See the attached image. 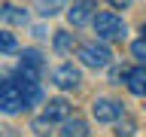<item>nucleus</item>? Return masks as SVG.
Masks as SVG:
<instances>
[{
    "mask_svg": "<svg viewBox=\"0 0 146 137\" xmlns=\"http://www.w3.org/2000/svg\"><path fill=\"white\" fill-rule=\"evenodd\" d=\"M79 61L85 64V67H91V70H104V67L113 61V52L104 46V40H100V43H82L79 46Z\"/></svg>",
    "mask_w": 146,
    "mask_h": 137,
    "instance_id": "obj_3",
    "label": "nucleus"
},
{
    "mask_svg": "<svg viewBox=\"0 0 146 137\" xmlns=\"http://www.w3.org/2000/svg\"><path fill=\"white\" fill-rule=\"evenodd\" d=\"M58 137H88V125L82 119H67L61 125V134Z\"/></svg>",
    "mask_w": 146,
    "mask_h": 137,
    "instance_id": "obj_10",
    "label": "nucleus"
},
{
    "mask_svg": "<svg viewBox=\"0 0 146 137\" xmlns=\"http://www.w3.org/2000/svg\"><path fill=\"white\" fill-rule=\"evenodd\" d=\"M3 137H15V128H3Z\"/></svg>",
    "mask_w": 146,
    "mask_h": 137,
    "instance_id": "obj_19",
    "label": "nucleus"
},
{
    "mask_svg": "<svg viewBox=\"0 0 146 137\" xmlns=\"http://www.w3.org/2000/svg\"><path fill=\"white\" fill-rule=\"evenodd\" d=\"M55 125V122H49V119H34V125H31V128H34V131H36V137H46V134H49V128H52Z\"/></svg>",
    "mask_w": 146,
    "mask_h": 137,
    "instance_id": "obj_17",
    "label": "nucleus"
},
{
    "mask_svg": "<svg viewBox=\"0 0 146 137\" xmlns=\"http://www.w3.org/2000/svg\"><path fill=\"white\" fill-rule=\"evenodd\" d=\"M52 82L58 88H64V91H73V88H79L82 73H79V67H73V64H61V67L52 70Z\"/></svg>",
    "mask_w": 146,
    "mask_h": 137,
    "instance_id": "obj_6",
    "label": "nucleus"
},
{
    "mask_svg": "<svg viewBox=\"0 0 146 137\" xmlns=\"http://www.w3.org/2000/svg\"><path fill=\"white\" fill-rule=\"evenodd\" d=\"M21 61L31 64V67H40V70H46V61H43V55L36 52V49H21Z\"/></svg>",
    "mask_w": 146,
    "mask_h": 137,
    "instance_id": "obj_12",
    "label": "nucleus"
},
{
    "mask_svg": "<svg viewBox=\"0 0 146 137\" xmlns=\"http://www.w3.org/2000/svg\"><path fill=\"white\" fill-rule=\"evenodd\" d=\"M125 85L131 94H137V98H146V64H137V67H131L125 76Z\"/></svg>",
    "mask_w": 146,
    "mask_h": 137,
    "instance_id": "obj_7",
    "label": "nucleus"
},
{
    "mask_svg": "<svg viewBox=\"0 0 146 137\" xmlns=\"http://www.w3.org/2000/svg\"><path fill=\"white\" fill-rule=\"evenodd\" d=\"M0 110L6 113V116H15L21 110H27V100H25V91H21V82L18 79H3L0 85Z\"/></svg>",
    "mask_w": 146,
    "mask_h": 137,
    "instance_id": "obj_2",
    "label": "nucleus"
},
{
    "mask_svg": "<svg viewBox=\"0 0 146 137\" xmlns=\"http://www.w3.org/2000/svg\"><path fill=\"white\" fill-rule=\"evenodd\" d=\"M98 18V3L94 0H73V6L67 9V21L73 27H82Z\"/></svg>",
    "mask_w": 146,
    "mask_h": 137,
    "instance_id": "obj_5",
    "label": "nucleus"
},
{
    "mask_svg": "<svg viewBox=\"0 0 146 137\" xmlns=\"http://www.w3.org/2000/svg\"><path fill=\"white\" fill-rule=\"evenodd\" d=\"M0 18H3L6 25H27V12L12 6V3H3V6H0Z\"/></svg>",
    "mask_w": 146,
    "mask_h": 137,
    "instance_id": "obj_9",
    "label": "nucleus"
},
{
    "mask_svg": "<svg viewBox=\"0 0 146 137\" xmlns=\"http://www.w3.org/2000/svg\"><path fill=\"white\" fill-rule=\"evenodd\" d=\"M58 9H61V0H40L36 3V12L40 15H55Z\"/></svg>",
    "mask_w": 146,
    "mask_h": 137,
    "instance_id": "obj_13",
    "label": "nucleus"
},
{
    "mask_svg": "<svg viewBox=\"0 0 146 137\" xmlns=\"http://www.w3.org/2000/svg\"><path fill=\"white\" fill-rule=\"evenodd\" d=\"M131 55H134L140 64H146V37H140V40L131 43Z\"/></svg>",
    "mask_w": 146,
    "mask_h": 137,
    "instance_id": "obj_14",
    "label": "nucleus"
},
{
    "mask_svg": "<svg viewBox=\"0 0 146 137\" xmlns=\"http://www.w3.org/2000/svg\"><path fill=\"white\" fill-rule=\"evenodd\" d=\"M116 134H119V137H131V134H134V122L122 116V119L116 122Z\"/></svg>",
    "mask_w": 146,
    "mask_h": 137,
    "instance_id": "obj_15",
    "label": "nucleus"
},
{
    "mask_svg": "<svg viewBox=\"0 0 146 137\" xmlns=\"http://www.w3.org/2000/svg\"><path fill=\"white\" fill-rule=\"evenodd\" d=\"M94 25V34L104 43H116V40H125V21L116 15V12H98V18L91 21Z\"/></svg>",
    "mask_w": 146,
    "mask_h": 137,
    "instance_id": "obj_1",
    "label": "nucleus"
},
{
    "mask_svg": "<svg viewBox=\"0 0 146 137\" xmlns=\"http://www.w3.org/2000/svg\"><path fill=\"white\" fill-rule=\"evenodd\" d=\"M73 49H76V37L67 34V31H58V34H55V52L58 55H70Z\"/></svg>",
    "mask_w": 146,
    "mask_h": 137,
    "instance_id": "obj_11",
    "label": "nucleus"
},
{
    "mask_svg": "<svg viewBox=\"0 0 146 137\" xmlns=\"http://www.w3.org/2000/svg\"><path fill=\"white\" fill-rule=\"evenodd\" d=\"M43 116L49 119V122H67V119H70V104H67L64 98H52L49 104H46Z\"/></svg>",
    "mask_w": 146,
    "mask_h": 137,
    "instance_id": "obj_8",
    "label": "nucleus"
},
{
    "mask_svg": "<svg viewBox=\"0 0 146 137\" xmlns=\"http://www.w3.org/2000/svg\"><path fill=\"white\" fill-rule=\"evenodd\" d=\"M143 37H146V25H143Z\"/></svg>",
    "mask_w": 146,
    "mask_h": 137,
    "instance_id": "obj_20",
    "label": "nucleus"
},
{
    "mask_svg": "<svg viewBox=\"0 0 146 137\" xmlns=\"http://www.w3.org/2000/svg\"><path fill=\"white\" fill-rule=\"evenodd\" d=\"M91 116L98 119V122H119V119L125 116V104H119L113 98H98L91 104Z\"/></svg>",
    "mask_w": 146,
    "mask_h": 137,
    "instance_id": "obj_4",
    "label": "nucleus"
},
{
    "mask_svg": "<svg viewBox=\"0 0 146 137\" xmlns=\"http://www.w3.org/2000/svg\"><path fill=\"white\" fill-rule=\"evenodd\" d=\"M110 3H113V6H116V9H125L128 3H131V0H110Z\"/></svg>",
    "mask_w": 146,
    "mask_h": 137,
    "instance_id": "obj_18",
    "label": "nucleus"
},
{
    "mask_svg": "<svg viewBox=\"0 0 146 137\" xmlns=\"http://www.w3.org/2000/svg\"><path fill=\"white\" fill-rule=\"evenodd\" d=\"M0 49H3L6 55H12V52H15V37L9 34V31H3V34H0Z\"/></svg>",
    "mask_w": 146,
    "mask_h": 137,
    "instance_id": "obj_16",
    "label": "nucleus"
}]
</instances>
